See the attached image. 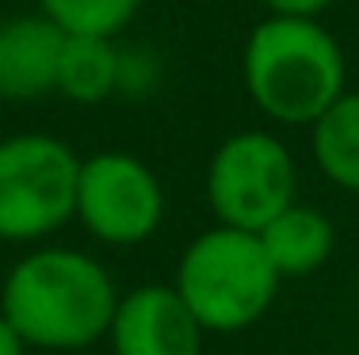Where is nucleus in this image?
Instances as JSON below:
<instances>
[{
	"label": "nucleus",
	"mask_w": 359,
	"mask_h": 355,
	"mask_svg": "<svg viewBox=\"0 0 359 355\" xmlns=\"http://www.w3.org/2000/svg\"><path fill=\"white\" fill-rule=\"evenodd\" d=\"M115 306L118 291L107 267L62 244L27 252L0 286V314L39 351H81L107 340Z\"/></svg>",
	"instance_id": "nucleus-1"
},
{
	"label": "nucleus",
	"mask_w": 359,
	"mask_h": 355,
	"mask_svg": "<svg viewBox=\"0 0 359 355\" xmlns=\"http://www.w3.org/2000/svg\"><path fill=\"white\" fill-rule=\"evenodd\" d=\"M256 111L279 126H313L348 92L344 50L306 15H268L252 27L241 57Z\"/></svg>",
	"instance_id": "nucleus-2"
},
{
	"label": "nucleus",
	"mask_w": 359,
	"mask_h": 355,
	"mask_svg": "<svg viewBox=\"0 0 359 355\" xmlns=\"http://www.w3.org/2000/svg\"><path fill=\"white\" fill-rule=\"evenodd\" d=\"M279 283L260 237L218 222L184 249L172 286L207 333H241L271 309Z\"/></svg>",
	"instance_id": "nucleus-3"
},
{
	"label": "nucleus",
	"mask_w": 359,
	"mask_h": 355,
	"mask_svg": "<svg viewBox=\"0 0 359 355\" xmlns=\"http://www.w3.org/2000/svg\"><path fill=\"white\" fill-rule=\"evenodd\" d=\"M81 157L54 134L0 141V241H42L76 214Z\"/></svg>",
	"instance_id": "nucleus-4"
},
{
	"label": "nucleus",
	"mask_w": 359,
	"mask_h": 355,
	"mask_svg": "<svg viewBox=\"0 0 359 355\" xmlns=\"http://www.w3.org/2000/svg\"><path fill=\"white\" fill-rule=\"evenodd\" d=\"M298 168L294 157L271 130L229 134L210 153L207 202L222 225L260 233L279 210L294 202Z\"/></svg>",
	"instance_id": "nucleus-5"
},
{
	"label": "nucleus",
	"mask_w": 359,
	"mask_h": 355,
	"mask_svg": "<svg viewBox=\"0 0 359 355\" xmlns=\"http://www.w3.org/2000/svg\"><path fill=\"white\" fill-rule=\"evenodd\" d=\"M76 222L104 244L149 241L165 222V188L142 157L104 149L81 160L76 176Z\"/></svg>",
	"instance_id": "nucleus-6"
},
{
	"label": "nucleus",
	"mask_w": 359,
	"mask_h": 355,
	"mask_svg": "<svg viewBox=\"0 0 359 355\" xmlns=\"http://www.w3.org/2000/svg\"><path fill=\"white\" fill-rule=\"evenodd\" d=\"M207 328L187 309L176 286L145 283L123 294L107 340L115 355H203Z\"/></svg>",
	"instance_id": "nucleus-7"
},
{
	"label": "nucleus",
	"mask_w": 359,
	"mask_h": 355,
	"mask_svg": "<svg viewBox=\"0 0 359 355\" xmlns=\"http://www.w3.org/2000/svg\"><path fill=\"white\" fill-rule=\"evenodd\" d=\"M62 46L65 31L42 12L0 20V99L27 104L54 92Z\"/></svg>",
	"instance_id": "nucleus-8"
},
{
	"label": "nucleus",
	"mask_w": 359,
	"mask_h": 355,
	"mask_svg": "<svg viewBox=\"0 0 359 355\" xmlns=\"http://www.w3.org/2000/svg\"><path fill=\"white\" fill-rule=\"evenodd\" d=\"M256 237L283 279L313 275L332 256V244H337V230H332L329 214L298 199L287 210H279Z\"/></svg>",
	"instance_id": "nucleus-9"
},
{
	"label": "nucleus",
	"mask_w": 359,
	"mask_h": 355,
	"mask_svg": "<svg viewBox=\"0 0 359 355\" xmlns=\"http://www.w3.org/2000/svg\"><path fill=\"white\" fill-rule=\"evenodd\" d=\"M123 50L107 35H65L57 57V88L73 104H104L118 92Z\"/></svg>",
	"instance_id": "nucleus-10"
},
{
	"label": "nucleus",
	"mask_w": 359,
	"mask_h": 355,
	"mask_svg": "<svg viewBox=\"0 0 359 355\" xmlns=\"http://www.w3.org/2000/svg\"><path fill=\"white\" fill-rule=\"evenodd\" d=\"M313 160L340 191L359 195V92H344L310 126Z\"/></svg>",
	"instance_id": "nucleus-11"
},
{
	"label": "nucleus",
	"mask_w": 359,
	"mask_h": 355,
	"mask_svg": "<svg viewBox=\"0 0 359 355\" xmlns=\"http://www.w3.org/2000/svg\"><path fill=\"white\" fill-rule=\"evenodd\" d=\"M39 12L50 15L65 35H107L130 27L142 12V0H35Z\"/></svg>",
	"instance_id": "nucleus-12"
},
{
	"label": "nucleus",
	"mask_w": 359,
	"mask_h": 355,
	"mask_svg": "<svg viewBox=\"0 0 359 355\" xmlns=\"http://www.w3.org/2000/svg\"><path fill=\"white\" fill-rule=\"evenodd\" d=\"M260 4L268 8V15H306V20H318L337 0H260Z\"/></svg>",
	"instance_id": "nucleus-13"
},
{
	"label": "nucleus",
	"mask_w": 359,
	"mask_h": 355,
	"mask_svg": "<svg viewBox=\"0 0 359 355\" xmlns=\"http://www.w3.org/2000/svg\"><path fill=\"white\" fill-rule=\"evenodd\" d=\"M27 351V344H23V336L15 333V325L0 314V355H23Z\"/></svg>",
	"instance_id": "nucleus-14"
}]
</instances>
